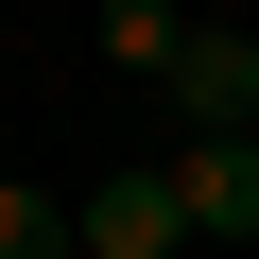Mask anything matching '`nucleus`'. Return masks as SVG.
I'll use <instances>...</instances> for the list:
<instances>
[{
  "mask_svg": "<svg viewBox=\"0 0 259 259\" xmlns=\"http://www.w3.org/2000/svg\"><path fill=\"white\" fill-rule=\"evenodd\" d=\"M173 104H190V139H259V35H242V18H190Z\"/></svg>",
  "mask_w": 259,
  "mask_h": 259,
  "instance_id": "1",
  "label": "nucleus"
},
{
  "mask_svg": "<svg viewBox=\"0 0 259 259\" xmlns=\"http://www.w3.org/2000/svg\"><path fill=\"white\" fill-rule=\"evenodd\" d=\"M87 259H190V207H173V173H156V156L87 190Z\"/></svg>",
  "mask_w": 259,
  "mask_h": 259,
  "instance_id": "2",
  "label": "nucleus"
},
{
  "mask_svg": "<svg viewBox=\"0 0 259 259\" xmlns=\"http://www.w3.org/2000/svg\"><path fill=\"white\" fill-rule=\"evenodd\" d=\"M156 173H173L190 242H259V139H190V156H156Z\"/></svg>",
  "mask_w": 259,
  "mask_h": 259,
  "instance_id": "3",
  "label": "nucleus"
},
{
  "mask_svg": "<svg viewBox=\"0 0 259 259\" xmlns=\"http://www.w3.org/2000/svg\"><path fill=\"white\" fill-rule=\"evenodd\" d=\"M87 52H104V69H139V87H173L190 18H173V0H87Z\"/></svg>",
  "mask_w": 259,
  "mask_h": 259,
  "instance_id": "4",
  "label": "nucleus"
},
{
  "mask_svg": "<svg viewBox=\"0 0 259 259\" xmlns=\"http://www.w3.org/2000/svg\"><path fill=\"white\" fill-rule=\"evenodd\" d=\"M0 259H87V207H52L35 173H0Z\"/></svg>",
  "mask_w": 259,
  "mask_h": 259,
  "instance_id": "5",
  "label": "nucleus"
}]
</instances>
